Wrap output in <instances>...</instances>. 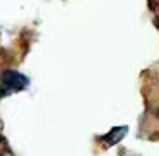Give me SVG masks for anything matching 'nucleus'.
<instances>
[{"instance_id": "1", "label": "nucleus", "mask_w": 159, "mask_h": 156, "mask_svg": "<svg viewBox=\"0 0 159 156\" xmlns=\"http://www.w3.org/2000/svg\"><path fill=\"white\" fill-rule=\"evenodd\" d=\"M30 78L24 73L17 71V69H4L0 73V99L14 94H19L30 87Z\"/></svg>"}, {"instance_id": "2", "label": "nucleus", "mask_w": 159, "mask_h": 156, "mask_svg": "<svg viewBox=\"0 0 159 156\" xmlns=\"http://www.w3.org/2000/svg\"><path fill=\"white\" fill-rule=\"evenodd\" d=\"M128 130H130L128 125H116V127L109 128L106 134L97 135L95 140H97V144H100V148H102V149H109V148H112V146L119 144V142L126 137Z\"/></svg>"}, {"instance_id": "3", "label": "nucleus", "mask_w": 159, "mask_h": 156, "mask_svg": "<svg viewBox=\"0 0 159 156\" xmlns=\"http://www.w3.org/2000/svg\"><path fill=\"white\" fill-rule=\"evenodd\" d=\"M151 4L152 5H159V0H151Z\"/></svg>"}, {"instance_id": "4", "label": "nucleus", "mask_w": 159, "mask_h": 156, "mask_svg": "<svg viewBox=\"0 0 159 156\" xmlns=\"http://www.w3.org/2000/svg\"><path fill=\"white\" fill-rule=\"evenodd\" d=\"M123 156H139V154H131V153H126V154H123Z\"/></svg>"}]
</instances>
